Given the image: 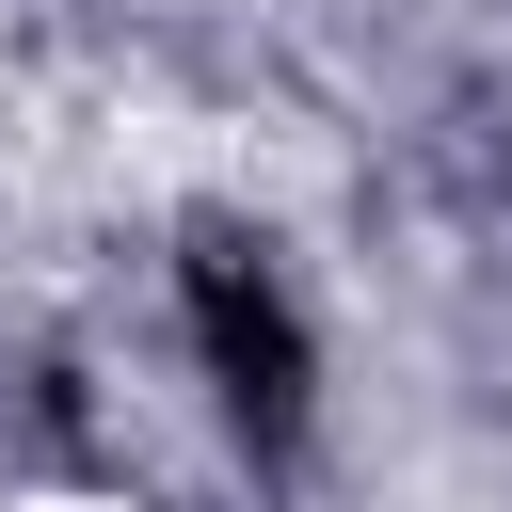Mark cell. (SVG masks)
Masks as SVG:
<instances>
[{
  "instance_id": "6da1fadb",
  "label": "cell",
  "mask_w": 512,
  "mask_h": 512,
  "mask_svg": "<svg viewBox=\"0 0 512 512\" xmlns=\"http://www.w3.org/2000/svg\"><path fill=\"white\" fill-rule=\"evenodd\" d=\"M192 320H208V368H224L240 432H288V416H304V320L272 304V272L208 240V256H192Z\"/></svg>"
}]
</instances>
